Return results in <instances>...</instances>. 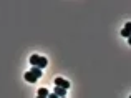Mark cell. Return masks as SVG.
Segmentation results:
<instances>
[{
    "label": "cell",
    "mask_w": 131,
    "mask_h": 98,
    "mask_svg": "<svg viewBox=\"0 0 131 98\" xmlns=\"http://www.w3.org/2000/svg\"><path fill=\"white\" fill-rule=\"evenodd\" d=\"M53 83H55V86H58V88H65V90L70 88V82H67V80L61 78V76H57V78L53 80Z\"/></svg>",
    "instance_id": "cell-1"
},
{
    "label": "cell",
    "mask_w": 131,
    "mask_h": 98,
    "mask_svg": "<svg viewBox=\"0 0 131 98\" xmlns=\"http://www.w3.org/2000/svg\"><path fill=\"white\" fill-rule=\"evenodd\" d=\"M55 95H57L58 98H63L65 95H67V90H65V88H58V86H55Z\"/></svg>",
    "instance_id": "cell-2"
},
{
    "label": "cell",
    "mask_w": 131,
    "mask_h": 98,
    "mask_svg": "<svg viewBox=\"0 0 131 98\" xmlns=\"http://www.w3.org/2000/svg\"><path fill=\"white\" fill-rule=\"evenodd\" d=\"M123 37H126V38H129V35H131V23H126L125 25V30L121 32Z\"/></svg>",
    "instance_id": "cell-3"
},
{
    "label": "cell",
    "mask_w": 131,
    "mask_h": 98,
    "mask_svg": "<svg viewBox=\"0 0 131 98\" xmlns=\"http://www.w3.org/2000/svg\"><path fill=\"white\" fill-rule=\"evenodd\" d=\"M30 73H32V75H35V78H37V80H38L40 76H42V70H40L38 66H33V68L30 70Z\"/></svg>",
    "instance_id": "cell-4"
},
{
    "label": "cell",
    "mask_w": 131,
    "mask_h": 98,
    "mask_svg": "<svg viewBox=\"0 0 131 98\" xmlns=\"http://www.w3.org/2000/svg\"><path fill=\"white\" fill-rule=\"evenodd\" d=\"M38 60H40V55H32V57H30V65L37 66L38 65Z\"/></svg>",
    "instance_id": "cell-5"
},
{
    "label": "cell",
    "mask_w": 131,
    "mask_h": 98,
    "mask_svg": "<svg viewBox=\"0 0 131 98\" xmlns=\"http://www.w3.org/2000/svg\"><path fill=\"white\" fill-rule=\"evenodd\" d=\"M47 63H48V60H47V58H45V57H40L38 65H37V66H38V68L42 70V68H45V66H47Z\"/></svg>",
    "instance_id": "cell-6"
},
{
    "label": "cell",
    "mask_w": 131,
    "mask_h": 98,
    "mask_svg": "<svg viewBox=\"0 0 131 98\" xmlns=\"http://www.w3.org/2000/svg\"><path fill=\"white\" fill-rule=\"evenodd\" d=\"M25 80H27V82H30V83H35V82H37L35 75H32L30 72H27V73H25Z\"/></svg>",
    "instance_id": "cell-7"
},
{
    "label": "cell",
    "mask_w": 131,
    "mask_h": 98,
    "mask_svg": "<svg viewBox=\"0 0 131 98\" xmlns=\"http://www.w3.org/2000/svg\"><path fill=\"white\" fill-rule=\"evenodd\" d=\"M38 96H48V90L47 88H40L38 90Z\"/></svg>",
    "instance_id": "cell-8"
},
{
    "label": "cell",
    "mask_w": 131,
    "mask_h": 98,
    "mask_svg": "<svg viewBox=\"0 0 131 98\" xmlns=\"http://www.w3.org/2000/svg\"><path fill=\"white\" fill-rule=\"evenodd\" d=\"M47 98H58V96L55 95V93H51V95H50V93H48V96H47Z\"/></svg>",
    "instance_id": "cell-9"
},
{
    "label": "cell",
    "mask_w": 131,
    "mask_h": 98,
    "mask_svg": "<svg viewBox=\"0 0 131 98\" xmlns=\"http://www.w3.org/2000/svg\"><path fill=\"white\" fill-rule=\"evenodd\" d=\"M37 98H47V96H37Z\"/></svg>",
    "instance_id": "cell-10"
},
{
    "label": "cell",
    "mask_w": 131,
    "mask_h": 98,
    "mask_svg": "<svg viewBox=\"0 0 131 98\" xmlns=\"http://www.w3.org/2000/svg\"><path fill=\"white\" fill-rule=\"evenodd\" d=\"M63 98H67V96H63Z\"/></svg>",
    "instance_id": "cell-11"
}]
</instances>
